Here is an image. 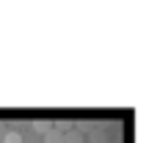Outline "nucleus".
<instances>
[{
  "label": "nucleus",
  "instance_id": "nucleus-1",
  "mask_svg": "<svg viewBox=\"0 0 157 143\" xmlns=\"http://www.w3.org/2000/svg\"><path fill=\"white\" fill-rule=\"evenodd\" d=\"M63 143H86V138H83L80 130H69V132L63 135Z\"/></svg>",
  "mask_w": 157,
  "mask_h": 143
},
{
  "label": "nucleus",
  "instance_id": "nucleus-2",
  "mask_svg": "<svg viewBox=\"0 0 157 143\" xmlns=\"http://www.w3.org/2000/svg\"><path fill=\"white\" fill-rule=\"evenodd\" d=\"M44 143H63V135L58 130H50V132H44Z\"/></svg>",
  "mask_w": 157,
  "mask_h": 143
},
{
  "label": "nucleus",
  "instance_id": "nucleus-3",
  "mask_svg": "<svg viewBox=\"0 0 157 143\" xmlns=\"http://www.w3.org/2000/svg\"><path fill=\"white\" fill-rule=\"evenodd\" d=\"M33 130L44 135V132H50V130H52V121H36V124H33Z\"/></svg>",
  "mask_w": 157,
  "mask_h": 143
},
{
  "label": "nucleus",
  "instance_id": "nucleus-4",
  "mask_svg": "<svg viewBox=\"0 0 157 143\" xmlns=\"http://www.w3.org/2000/svg\"><path fill=\"white\" fill-rule=\"evenodd\" d=\"M3 143H22V135H19V132H8Z\"/></svg>",
  "mask_w": 157,
  "mask_h": 143
}]
</instances>
